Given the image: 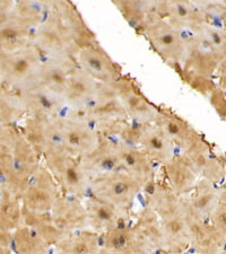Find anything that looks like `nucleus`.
Masks as SVG:
<instances>
[{
    "label": "nucleus",
    "mask_w": 226,
    "mask_h": 254,
    "mask_svg": "<svg viewBox=\"0 0 226 254\" xmlns=\"http://www.w3.org/2000/svg\"><path fill=\"white\" fill-rule=\"evenodd\" d=\"M39 165L40 155L15 127L0 146V187L20 196Z\"/></svg>",
    "instance_id": "obj_1"
},
{
    "label": "nucleus",
    "mask_w": 226,
    "mask_h": 254,
    "mask_svg": "<svg viewBox=\"0 0 226 254\" xmlns=\"http://www.w3.org/2000/svg\"><path fill=\"white\" fill-rule=\"evenodd\" d=\"M42 58L32 46L0 52V81L18 92L36 83Z\"/></svg>",
    "instance_id": "obj_2"
},
{
    "label": "nucleus",
    "mask_w": 226,
    "mask_h": 254,
    "mask_svg": "<svg viewBox=\"0 0 226 254\" xmlns=\"http://www.w3.org/2000/svg\"><path fill=\"white\" fill-rule=\"evenodd\" d=\"M141 33L149 41L153 50L167 64L178 70L186 50L187 33L159 16L151 17Z\"/></svg>",
    "instance_id": "obj_3"
},
{
    "label": "nucleus",
    "mask_w": 226,
    "mask_h": 254,
    "mask_svg": "<svg viewBox=\"0 0 226 254\" xmlns=\"http://www.w3.org/2000/svg\"><path fill=\"white\" fill-rule=\"evenodd\" d=\"M32 47L42 59L76 58L78 51L75 42L52 10L33 31Z\"/></svg>",
    "instance_id": "obj_4"
},
{
    "label": "nucleus",
    "mask_w": 226,
    "mask_h": 254,
    "mask_svg": "<svg viewBox=\"0 0 226 254\" xmlns=\"http://www.w3.org/2000/svg\"><path fill=\"white\" fill-rule=\"evenodd\" d=\"M63 149L79 158L92 151L100 142V134L81 112L68 111L56 118Z\"/></svg>",
    "instance_id": "obj_5"
},
{
    "label": "nucleus",
    "mask_w": 226,
    "mask_h": 254,
    "mask_svg": "<svg viewBox=\"0 0 226 254\" xmlns=\"http://www.w3.org/2000/svg\"><path fill=\"white\" fill-rule=\"evenodd\" d=\"M142 190V184L122 170L89 179L90 195L109 201L122 210L133 204Z\"/></svg>",
    "instance_id": "obj_6"
},
{
    "label": "nucleus",
    "mask_w": 226,
    "mask_h": 254,
    "mask_svg": "<svg viewBox=\"0 0 226 254\" xmlns=\"http://www.w3.org/2000/svg\"><path fill=\"white\" fill-rule=\"evenodd\" d=\"M43 157L47 169L66 193L77 198L88 194L89 176L81 167L79 159L64 150L49 151Z\"/></svg>",
    "instance_id": "obj_7"
},
{
    "label": "nucleus",
    "mask_w": 226,
    "mask_h": 254,
    "mask_svg": "<svg viewBox=\"0 0 226 254\" xmlns=\"http://www.w3.org/2000/svg\"><path fill=\"white\" fill-rule=\"evenodd\" d=\"M59 198L58 183L42 164L33 173L19 196L22 206L33 211H51Z\"/></svg>",
    "instance_id": "obj_8"
},
{
    "label": "nucleus",
    "mask_w": 226,
    "mask_h": 254,
    "mask_svg": "<svg viewBox=\"0 0 226 254\" xmlns=\"http://www.w3.org/2000/svg\"><path fill=\"white\" fill-rule=\"evenodd\" d=\"M224 60L225 56L212 50L195 35L187 33L186 50L178 72H189L214 78Z\"/></svg>",
    "instance_id": "obj_9"
},
{
    "label": "nucleus",
    "mask_w": 226,
    "mask_h": 254,
    "mask_svg": "<svg viewBox=\"0 0 226 254\" xmlns=\"http://www.w3.org/2000/svg\"><path fill=\"white\" fill-rule=\"evenodd\" d=\"M76 61L78 67L97 84H112L122 77L121 68L98 43L78 49Z\"/></svg>",
    "instance_id": "obj_10"
},
{
    "label": "nucleus",
    "mask_w": 226,
    "mask_h": 254,
    "mask_svg": "<svg viewBox=\"0 0 226 254\" xmlns=\"http://www.w3.org/2000/svg\"><path fill=\"white\" fill-rule=\"evenodd\" d=\"M114 86L129 120L138 124H154L159 109L147 100L133 80L122 75Z\"/></svg>",
    "instance_id": "obj_11"
},
{
    "label": "nucleus",
    "mask_w": 226,
    "mask_h": 254,
    "mask_svg": "<svg viewBox=\"0 0 226 254\" xmlns=\"http://www.w3.org/2000/svg\"><path fill=\"white\" fill-rule=\"evenodd\" d=\"M16 93L18 94L28 116L56 119L63 116L67 110L63 96L49 91L39 83Z\"/></svg>",
    "instance_id": "obj_12"
},
{
    "label": "nucleus",
    "mask_w": 226,
    "mask_h": 254,
    "mask_svg": "<svg viewBox=\"0 0 226 254\" xmlns=\"http://www.w3.org/2000/svg\"><path fill=\"white\" fill-rule=\"evenodd\" d=\"M20 132L39 155L64 150L56 119L28 116Z\"/></svg>",
    "instance_id": "obj_13"
},
{
    "label": "nucleus",
    "mask_w": 226,
    "mask_h": 254,
    "mask_svg": "<svg viewBox=\"0 0 226 254\" xmlns=\"http://www.w3.org/2000/svg\"><path fill=\"white\" fill-rule=\"evenodd\" d=\"M78 159L89 179L121 170L119 141L100 136V142L95 148Z\"/></svg>",
    "instance_id": "obj_14"
},
{
    "label": "nucleus",
    "mask_w": 226,
    "mask_h": 254,
    "mask_svg": "<svg viewBox=\"0 0 226 254\" xmlns=\"http://www.w3.org/2000/svg\"><path fill=\"white\" fill-rule=\"evenodd\" d=\"M100 251L105 253H146L151 249L136 226L121 223L103 232Z\"/></svg>",
    "instance_id": "obj_15"
},
{
    "label": "nucleus",
    "mask_w": 226,
    "mask_h": 254,
    "mask_svg": "<svg viewBox=\"0 0 226 254\" xmlns=\"http://www.w3.org/2000/svg\"><path fill=\"white\" fill-rule=\"evenodd\" d=\"M78 49L97 44V39L72 0H58L51 9Z\"/></svg>",
    "instance_id": "obj_16"
},
{
    "label": "nucleus",
    "mask_w": 226,
    "mask_h": 254,
    "mask_svg": "<svg viewBox=\"0 0 226 254\" xmlns=\"http://www.w3.org/2000/svg\"><path fill=\"white\" fill-rule=\"evenodd\" d=\"M98 84L78 67L69 73L63 98L68 111L81 112L96 96Z\"/></svg>",
    "instance_id": "obj_17"
},
{
    "label": "nucleus",
    "mask_w": 226,
    "mask_h": 254,
    "mask_svg": "<svg viewBox=\"0 0 226 254\" xmlns=\"http://www.w3.org/2000/svg\"><path fill=\"white\" fill-rule=\"evenodd\" d=\"M183 211L188 225L190 247L200 253H217L222 251L225 245V239L217 233L208 219L192 214L186 210L184 207Z\"/></svg>",
    "instance_id": "obj_18"
},
{
    "label": "nucleus",
    "mask_w": 226,
    "mask_h": 254,
    "mask_svg": "<svg viewBox=\"0 0 226 254\" xmlns=\"http://www.w3.org/2000/svg\"><path fill=\"white\" fill-rule=\"evenodd\" d=\"M52 218L65 233L88 227V217L85 204L77 196L68 195L59 198L51 209Z\"/></svg>",
    "instance_id": "obj_19"
},
{
    "label": "nucleus",
    "mask_w": 226,
    "mask_h": 254,
    "mask_svg": "<svg viewBox=\"0 0 226 254\" xmlns=\"http://www.w3.org/2000/svg\"><path fill=\"white\" fill-rule=\"evenodd\" d=\"M77 67L76 58L42 59L36 83L63 96L68 76Z\"/></svg>",
    "instance_id": "obj_20"
},
{
    "label": "nucleus",
    "mask_w": 226,
    "mask_h": 254,
    "mask_svg": "<svg viewBox=\"0 0 226 254\" xmlns=\"http://www.w3.org/2000/svg\"><path fill=\"white\" fill-rule=\"evenodd\" d=\"M119 153L121 159V170L142 184L144 187L146 183L153 181L155 172L153 161L143 149L137 146L127 145L119 141Z\"/></svg>",
    "instance_id": "obj_21"
},
{
    "label": "nucleus",
    "mask_w": 226,
    "mask_h": 254,
    "mask_svg": "<svg viewBox=\"0 0 226 254\" xmlns=\"http://www.w3.org/2000/svg\"><path fill=\"white\" fill-rule=\"evenodd\" d=\"M154 124L165 132L174 146H178L182 149H187L189 146L201 138L195 128H192L187 121L165 109L158 110V114Z\"/></svg>",
    "instance_id": "obj_22"
},
{
    "label": "nucleus",
    "mask_w": 226,
    "mask_h": 254,
    "mask_svg": "<svg viewBox=\"0 0 226 254\" xmlns=\"http://www.w3.org/2000/svg\"><path fill=\"white\" fill-rule=\"evenodd\" d=\"M138 145L153 162L166 164L174 156V145L165 132L155 124L143 125Z\"/></svg>",
    "instance_id": "obj_23"
},
{
    "label": "nucleus",
    "mask_w": 226,
    "mask_h": 254,
    "mask_svg": "<svg viewBox=\"0 0 226 254\" xmlns=\"http://www.w3.org/2000/svg\"><path fill=\"white\" fill-rule=\"evenodd\" d=\"M189 193L190 196L188 200L182 199L184 209L206 219L222 200V192L217 191L215 183L204 178L197 181Z\"/></svg>",
    "instance_id": "obj_24"
},
{
    "label": "nucleus",
    "mask_w": 226,
    "mask_h": 254,
    "mask_svg": "<svg viewBox=\"0 0 226 254\" xmlns=\"http://www.w3.org/2000/svg\"><path fill=\"white\" fill-rule=\"evenodd\" d=\"M145 190L147 207L153 209L159 218L170 216L182 209V199L168 186L156 183L155 180L143 187Z\"/></svg>",
    "instance_id": "obj_25"
},
{
    "label": "nucleus",
    "mask_w": 226,
    "mask_h": 254,
    "mask_svg": "<svg viewBox=\"0 0 226 254\" xmlns=\"http://www.w3.org/2000/svg\"><path fill=\"white\" fill-rule=\"evenodd\" d=\"M85 208L87 211L88 226L94 231L105 232L106 229L123 223L122 209L95 195L88 196Z\"/></svg>",
    "instance_id": "obj_26"
},
{
    "label": "nucleus",
    "mask_w": 226,
    "mask_h": 254,
    "mask_svg": "<svg viewBox=\"0 0 226 254\" xmlns=\"http://www.w3.org/2000/svg\"><path fill=\"white\" fill-rule=\"evenodd\" d=\"M165 165V174L168 181V187L173 190L176 194H187L194 189L198 174L192 169L183 156H174L168 161Z\"/></svg>",
    "instance_id": "obj_27"
},
{
    "label": "nucleus",
    "mask_w": 226,
    "mask_h": 254,
    "mask_svg": "<svg viewBox=\"0 0 226 254\" xmlns=\"http://www.w3.org/2000/svg\"><path fill=\"white\" fill-rule=\"evenodd\" d=\"M33 30L10 13L0 19V52L15 51L32 46Z\"/></svg>",
    "instance_id": "obj_28"
},
{
    "label": "nucleus",
    "mask_w": 226,
    "mask_h": 254,
    "mask_svg": "<svg viewBox=\"0 0 226 254\" xmlns=\"http://www.w3.org/2000/svg\"><path fill=\"white\" fill-rule=\"evenodd\" d=\"M161 223L165 237V251L181 253L190 247L183 206L180 211L161 218Z\"/></svg>",
    "instance_id": "obj_29"
},
{
    "label": "nucleus",
    "mask_w": 226,
    "mask_h": 254,
    "mask_svg": "<svg viewBox=\"0 0 226 254\" xmlns=\"http://www.w3.org/2000/svg\"><path fill=\"white\" fill-rule=\"evenodd\" d=\"M23 224L34 229L49 247L56 245L66 234L57 226L50 211H33L23 207Z\"/></svg>",
    "instance_id": "obj_30"
},
{
    "label": "nucleus",
    "mask_w": 226,
    "mask_h": 254,
    "mask_svg": "<svg viewBox=\"0 0 226 254\" xmlns=\"http://www.w3.org/2000/svg\"><path fill=\"white\" fill-rule=\"evenodd\" d=\"M56 247L63 253H96L100 252V237L96 232L76 229L66 233Z\"/></svg>",
    "instance_id": "obj_31"
},
{
    "label": "nucleus",
    "mask_w": 226,
    "mask_h": 254,
    "mask_svg": "<svg viewBox=\"0 0 226 254\" xmlns=\"http://www.w3.org/2000/svg\"><path fill=\"white\" fill-rule=\"evenodd\" d=\"M146 240L151 251H165V237L161 218L150 207L143 209L135 225Z\"/></svg>",
    "instance_id": "obj_32"
},
{
    "label": "nucleus",
    "mask_w": 226,
    "mask_h": 254,
    "mask_svg": "<svg viewBox=\"0 0 226 254\" xmlns=\"http://www.w3.org/2000/svg\"><path fill=\"white\" fill-rule=\"evenodd\" d=\"M23 224V206L18 195L0 187V228L14 232Z\"/></svg>",
    "instance_id": "obj_33"
},
{
    "label": "nucleus",
    "mask_w": 226,
    "mask_h": 254,
    "mask_svg": "<svg viewBox=\"0 0 226 254\" xmlns=\"http://www.w3.org/2000/svg\"><path fill=\"white\" fill-rule=\"evenodd\" d=\"M11 247L17 253H47L50 247L32 227L22 224L13 232Z\"/></svg>",
    "instance_id": "obj_34"
},
{
    "label": "nucleus",
    "mask_w": 226,
    "mask_h": 254,
    "mask_svg": "<svg viewBox=\"0 0 226 254\" xmlns=\"http://www.w3.org/2000/svg\"><path fill=\"white\" fill-rule=\"evenodd\" d=\"M49 11L42 9L30 0H15L13 8L10 10V15L18 19L24 25L30 27L34 31L42 20L47 17Z\"/></svg>",
    "instance_id": "obj_35"
},
{
    "label": "nucleus",
    "mask_w": 226,
    "mask_h": 254,
    "mask_svg": "<svg viewBox=\"0 0 226 254\" xmlns=\"http://www.w3.org/2000/svg\"><path fill=\"white\" fill-rule=\"evenodd\" d=\"M190 34L198 38L201 42L206 44L217 53L225 56L226 53V33L225 27L209 23L208 20L201 24Z\"/></svg>",
    "instance_id": "obj_36"
},
{
    "label": "nucleus",
    "mask_w": 226,
    "mask_h": 254,
    "mask_svg": "<svg viewBox=\"0 0 226 254\" xmlns=\"http://www.w3.org/2000/svg\"><path fill=\"white\" fill-rule=\"evenodd\" d=\"M183 157L187 159L189 164L192 166L197 174H201L204 167L206 166L209 159H211V149L203 138L198 139L191 146H189L187 149H184Z\"/></svg>",
    "instance_id": "obj_37"
},
{
    "label": "nucleus",
    "mask_w": 226,
    "mask_h": 254,
    "mask_svg": "<svg viewBox=\"0 0 226 254\" xmlns=\"http://www.w3.org/2000/svg\"><path fill=\"white\" fill-rule=\"evenodd\" d=\"M180 76L182 77L184 83H187L192 89H195L204 96H209L213 93L214 89L217 87L214 78H208V77L194 75L189 72H179Z\"/></svg>",
    "instance_id": "obj_38"
},
{
    "label": "nucleus",
    "mask_w": 226,
    "mask_h": 254,
    "mask_svg": "<svg viewBox=\"0 0 226 254\" xmlns=\"http://www.w3.org/2000/svg\"><path fill=\"white\" fill-rule=\"evenodd\" d=\"M208 222L213 225L217 233L226 239V203L225 199L221 200L216 208L212 211L208 217Z\"/></svg>",
    "instance_id": "obj_39"
},
{
    "label": "nucleus",
    "mask_w": 226,
    "mask_h": 254,
    "mask_svg": "<svg viewBox=\"0 0 226 254\" xmlns=\"http://www.w3.org/2000/svg\"><path fill=\"white\" fill-rule=\"evenodd\" d=\"M201 175H203L204 179L213 183H220L225 176L224 164H222L217 158L211 157L206 166L204 167L203 172H201Z\"/></svg>",
    "instance_id": "obj_40"
},
{
    "label": "nucleus",
    "mask_w": 226,
    "mask_h": 254,
    "mask_svg": "<svg viewBox=\"0 0 226 254\" xmlns=\"http://www.w3.org/2000/svg\"><path fill=\"white\" fill-rule=\"evenodd\" d=\"M209 100H211V104L213 108L215 109L216 113L219 114L221 119H225L226 117V98H225V91L224 89L220 88L219 86L214 89L213 93L208 96Z\"/></svg>",
    "instance_id": "obj_41"
},
{
    "label": "nucleus",
    "mask_w": 226,
    "mask_h": 254,
    "mask_svg": "<svg viewBox=\"0 0 226 254\" xmlns=\"http://www.w3.org/2000/svg\"><path fill=\"white\" fill-rule=\"evenodd\" d=\"M13 232H7L0 228V252H10Z\"/></svg>",
    "instance_id": "obj_42"
},
{
    "label": "nucleus",
    "mask_w": 226,
    "mask_h": 254,
    "mask_svg": "<svg viewBox=\"0 0 226 254\" xmlns=\"http://www.w3.org/2000/svg\"><path fill=\"white\" fill-rule=\"evenodd\" d=\"M15 125H9V124H5V122L0 121V146L3 145L6 142V140L13 132V130L15 129Z\"/></svg>",
    "instance_id": "obj_43"
},
{
    "label": "nucleus",
    "mask_w": 226,
    "mask_h": 254,
    "mask_svg": "<svg viewBox=\"0 0 226 254\" xmlns=\"http://www.w3.org/2000/svg\"><path fill=\"white\" fill-rule=\"evenodd\" d=\"M30 1L35 3V5H38L44 10L50 11L53 8V6L58 2V0H30Z\"/></svg>",
    "instance_id": "obj_44"
},
{
    "label": "nucleus",
    "mask_w": 226,
    "mask_h": 254,
    "mask_svg": "<svg viewBox=\"0 0 226 254\" xmlns=\"http://www.w3.org/2000/svg\"><path fill=\"white\" fill-rule=\"evenodd\" d=\"M189 1H190L195 7L199 8V9H204V8L211 5V3L215 1V0H189Z\"/></svg>",
    "instance_id": "obj_45"
},
{
    "label": "nucleus",
    "mask_w": 226,
    "mask_h": 254,
    "mask_svg": "<svg viewBox=\"0 0 226 254\" xmlns=\"http://www.w3.org/2000/svg\"><path fill=\"white\" fill-rule=\"evenodd\" d=\"M111 1H112V2L114 3V6L118 7V6L120 5V3L123 1V0H111Z\"/></svg>",
    "instance_id": "obj_46"
}]
</instances>
